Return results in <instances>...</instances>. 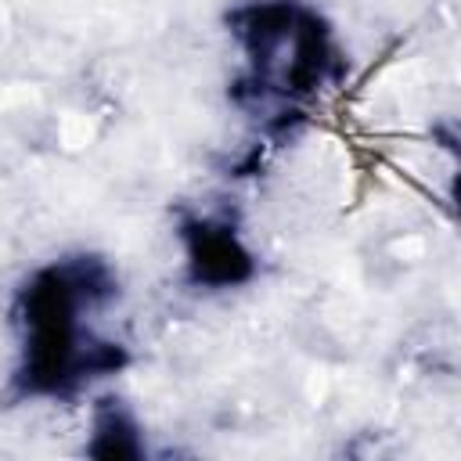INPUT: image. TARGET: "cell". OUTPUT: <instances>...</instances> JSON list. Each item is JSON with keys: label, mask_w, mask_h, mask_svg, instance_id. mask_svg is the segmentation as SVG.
Here are the masks:
<instances>
[{"label": "cell", "mask_w": 461, "mask_h": 461, "mask_svg": "<svg viewBox=\"0 0 461 461\" xmlns=\"http://www.w3.org/2000/svg\"><path fill=\"white\" fill-rule=\"evenodd\" d=\"M115 292L112 270L94 256L40 267L18 292L22 364L14 385L25 396H65L94 375H112L122 364L119 346L90 342L83 313Z\"/></svg>", "instance_id": "6da1fadb"}, {"label": "cell", "mask_w": 461, "mask_h": 461, "mask_svg": "<svg viewBox=\"0 0 461 461\" xmlns=\"http://www.w3.org/2000/svg\"><path fill=\"white\" fill-rule=\"evenodd\" d=\"M234 36L241 40L256 94L310 97L331 72L335 50L324 22L292 0H263L234 14Z\"/></svg>", "instance_id": "7a4b0ae2"}, {"label": "cell", "mask_w": 461, "mask_h": 461, "mask_svg": "<svg viewBox=\"0 0 461 461\" xmlns=\"http://www.w3.org/2000/svg\"><path fill=\"white\" fill-rule=\"evenodd\" d=\"M180 241L187 256V274L202 288H234L249 281L256 270L252 252L245 249L238 230L223 220H209V216L187 220L180 227Z\"/></svg>", "instance_id": "3957f363"}, {"label": "cell", "mask_w": 461, "mask_h": 461, "mask_svg": "<svg viewBox=\"0 0 461 461\" xmlns=\"http://www.w3.org/2000/svg\"><path fill=\"white\" fill-rule=\"evenodd\" d=\"M86 450L94 457H137L144 447H140V432H137L133 418L108 400V407H101L94 414V436H90Z\"/></svg>", "instance_id": "277c9868"}]
</instances>
